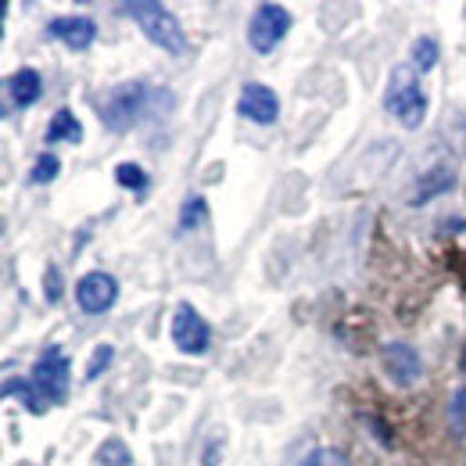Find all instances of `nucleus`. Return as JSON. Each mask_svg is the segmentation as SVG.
Segmentation results:
<instances>
[{
    "instance_id": "f257e3e1",
    "label": "nucleus",
    "mask_w": 466,
    "mask_h": 466,
    "mask_svg": "<svg viewBox=\"0 0 466 466\" xmlns=\"http://www.w3.org/2000/svg\"><path fill=\"white\" fill-rule=\"evenodd\" d=\"M118 15H129L137 25H140V33L155 44V47H162L166 55H183L187 51V33H183V25L176 22V15L169 7H162V4H151V0H133V4H118Z\"/></svg>"
},
{
    "instance_id": "f03ea898",
    "label": "nucleus",
    "mask_w": 466,
    "mask_h": 466,
    "mask_svg": "<svg viewBox=\"0 0 466 466\" xmlns=\"http://www.w3.org/2000/svg\"><path fill=\"white\" fill-rule=\"evenodd\" d=\"M384 108L406 129H416L427 118V94L420 90L416 68H409V65L391 68V79H388V90H384Z\"/></svg>"
},
{
    "instance_id": "7ed1b4c3",
    "label": "nucleus",
    "mask_w": 466,
    "mask_h": 466,
    "mask_svg": "<svg viewBox=\"0 0 466 466\" xmlns=\"http://www.w3.org/2000/svg\"><path fill=\"white\" fill-rule=\"evenodd\" d=\"M147 97H151L147 83H140V79L118 83V86H112V90L97 101V116H101V122H105L112 133H126V129H133L137 118L147 112Z\"/></svg>"
},
{
    "instance_id": "20e7f679",
    "label": "nucleus",
    "mask_w": 466,
    "mask_h": 466,
    "mask_svg": "<svg viewBox=\"0 0 466 466\" xmlns=\"http://www.w3.org/2000/svg\"><path fill=\"white\" fill-rule=\"evenodd\" d=\"M291 29V15L280 4H258L248 22V44L255 55H269Z\"/></svg>"
},
{
    "instance_id": "39448f33",
    "label": "nucleus",
    "mask_w": 466,
    "mask_h": 466,
    "mask_svg": "<svg viewBox=\"0 0 466 466\" xmlns=\"http://www.w3.org/2000/svg\"><path fill=\"white\" fill-rule=\"evenodd\" d=\"M68 377H72V366H68V355L58 345H51V349L36 359V366H33V384L47 399V406H61L65 402Z\"/></svg>"
},
{
    "instance_id": "423d86ee",
    "label": "nucleus",
    "mask_w": 466,
    "mask_h": 466,
    "mask_svg": "<svg viewBox=\"0 0 466 466\" xmlns=\"http://www.w3.org/2000/svg\"><path fill=\"white\" fill-rule=\"evenodd\" d=\"M169 334H173V345L183 351V355H201V351H208V341H212L208 323H205L201 312L190 309V305H179V309H176Z\"/></svg>"
},
{
    "instance_id": "0eeeda50",
    "label": "nucleus",
    "mask_w": 466,
    "mask_h": 466,
    "mask_svg": "<svg viewBox=\"0 0 466 466\" xmlns=\"http://www.w3.org/2000/svg\"><path fill=\"white\" fill-rule=\"evenodd\" d=\"M116 298H118V280L108 277V273H101V269L86 273V277L76 284V301H79V309H83L86 316L108 312V309L116 305Z\"/></svg>"
},
{
    "instance_id": "6e6552de",
    "label": "nucleus",
    "mask_w": 466,
    "mask_h": 466,
    "mask_svg": "<svg viewBox=\"0 0 466 466\" xmlns=\"http://www.w3.org/2000/svg\"><path fill=\"white\" fill-rule=\"evenodd\" d=\"M380 366H384L388 380L399 384V388H412L420 380V373H423V362H420L416 349L402 345V341H391V345L380 349Z\"/></svg>"
},
{
    "instance_id": "1a4fd4ad",
    "label": "nucleus",
    "mask_w": 466,
    "mask_h": 466,
    "mask_svg": "<svg viewBox=\"0 0 466 466\" xmlns=\"http://www.w3.org/2000/svg\"><path fill=\"white\" fill-rule=\"evenodd\" d=\"M47 36H51V40H61V44L72 47V51H86V47L97 40V22L86 18V15H61V18H51V22H47Z\"/></svg>"
},
{
    "instance_id": "9d476101",
    "label": "nucleus",
    "mask_w": 466,
    "mask_h": 466,
    "mask_svg": "<svg viewBox=\"0 0 466 466\" xmlns=\"http://www.w3.org/2000/svg\"><path fill=\"white\" fill-rule=\"evenodd\" d=\"M237 112L244 118H251V122H258V126H269V122H277V116H280V97L269 86H262V83H248L240 90Z\"/></svg>"
},
{
    "instance_id": "9b49d317",
    "label": "nucleus",
    "mask_w": 466,
    "mask_h": 466,
    "mask_svg": "<svg viewBox=\"0 0 466 466\" xmlns=\"http://www.w3.org/2000/svg\"><path fill=\"white\" fill-rule=\"evenodd\" d=\"M452 183H456V166H449V162H434L427 173H420L416 187H412L409 205H427V201H434L438 194H445Z\"/></svg>"
},
{
    "instance_id": "f8f14e48",
    "label": "nucleus",
    "mask_w": 466,
    "mask_h": 466,
    "mask_svg": "<svg viewBox=\"0 0 466 466\" xmlns=\"http://www.w3.org/2000/svg\"><path fill=\"white\" fill-rule=\"evenodd\" d=\"M7 90H11V101H15L18 108H29V105L40 101V94H44V79H40L36 68H18V72L7 79Z\"/></svg>"
},
{
    "instance_id": "ddd939ff",
    "label": "nucleus",
    "mask_w": 466,
    "mask_h": 466,
    "mask_svg": "<svg viewBox=\"0 0 466 466\" xmlns=\"http://www.w3.org/2000/svg\"><path fill=\"white\" fill-rule=\"evenodd\" d=\"M4 395H7V399H22L29 412H47V399L36 391V384H33V380L7 377V380H4Z\"/></svg>"
},
{
    "instance_id": "4468645a",
    "label": "nucleus",
    "mask_w": 466,
    "mask_h": 466,
    "mask_svg": "<svg viewBox=\"0 0 466 466\" xmlns=\"http://www.w3.org/2000/svg\"><path fill=\"white\" fill-rule=\"evenodd\" d=\"M58 140H68V144L83 140V126H79V118L72 116L68 108H61L58 116L51 118V126H47V144H58Z\"/></svg>"
},
{
    "instance_id": "2eb2a0df",
    "label": "nucleus",
    "mask_w": 466,
    "mask_h": 466,
    "mask_svg": "<svg viewBox=\"0 0 466 466\" xmlns=\"http://www.w3.org/2000/svg\"><path fill=\"white\" fill-rule=\"evenodd\" d=\"M97 463L101 466H129L133 463V452H129L118 438H108V441L97 449Z\"/></svg>"
},
{
    "instance_id": "dca6fc26",
    "label": "nucleus",
    "mask_w": 466,
    "mask_h": 466,
    "mask_svg": "<svg viewBox=\"0 0 466 466\" xmlns=\"http://www.w3.org/2000/svg\"><path fill=\"white\" fill-rule=\"evenodd\" d=\"M116 183H118V187H126V190H137V194H144L151 179H147V173H144L140 166H133V162H122V166L116 169Z\"/></svg>"
},
{
    "instance_id": "f3484780",
    "label": "nucleus",
    "mask_w": 466,
    "mask_h": 466,
    "mask_svg": "<svg viewBox=\"0 0 466 466\" xmlns=\"http://www.w3.org/2000/svg\"><path fill=\"white\" fill-rule=\"evenodd\" d=\"M434 65H438V44H434L431 36L416 40V44H412V68H416V72H431Z\"/></svg>"
},
{
    "instance_id": "a211bd4d",
    "label": "nucleus",
    "mask_w": 466,
    "mask_h": 466,
    "mask_svg": "<svg viewBox=\"0 0 466 466\" xmlns=\"http://www.w3.org/2000/svg\"><path fill=\"white\" fill-rule=\"evenodd\" d=\"M205 219H208V205H205L201 194H194V198L183 205V212H179V227H183V230H194V227H201Z\"/></svg>"
},
{
    "instance_id": "6ab92c4d",
    "label": "nucleus",
    "mask_w": 466,
    "mask_h": 466,
    "mask_svg": "<svg viewBox=\"0 0 466 466\" xmlns=\"http://www.w3.org/2000/svg\"><path fill=\"white\" fill-rule=\"evenodd\" d=\"M58 173H61V162L55 155L44 151V155L33 162V169H29V183H36V187H40V183H51V179H58Z\"/></svg>"
},
{
    "instance_id": "aec40b11",
    "label": "nucleus",
    "mask_w": 466,
    "mask_h": 466,
    "mask_svg": "<svg viewBox=\"0 0 466 466\" xmlns=\"http://www.w3.org/2000/svg\"><path fill=\"white\" fill-rule=\"evenodd\" d=\"M449 427L456 434H466V388H460L452 395V402H449Z\"/></svg>"
},
{
    "instance_id": "412c9836",
    "label": "nucleus",
    "mask_w": 466,
    "mask_h": 466,
    "mask_svg": "<svg viewBox=\"0 0 466 466\" xmlns=\"http://www.w3.org/2000/svg\"><path fill=\"white\" fill-rule=\"evenodd\" d=\"M301 466H349V460H345L338 449H312V452L301 460Z\"/></svg>"
},
{
    "instance_id": "4be33fe9",
    "label": "nucleus",
    "mask_w": 466,
    "mask_h": 466,
    "mask_svg": "<svg viewBox=\"0 0 466 466\" xmlns=\"http://www.w3.org/2000/svg\"><path fill=\"white\" fill-rule=\"evenodd\" d=\"M112 359H116V349H112V345H97L94 355H90V366H86V380H97L101 370H108Z\"/></svg>"
},
{
    "instance_id": "5701e85b",
    "label": "nucleus",
    "mask_w": 466,
    "mask_h": 466,
    "mask_svg": "<svg viewBox=\"0 0 466 466\" xmlns=\"http://www.w3.org/2000/svg\"><path fill=\"white\" fill-rule=\"evenodd\" d=\"M44 291L51 301H58L61 298V277H58V266H47V277H44Z\"/></svg>"
},
{
    "instance_id": "b1692460",
    "label": "nucleus",
    "mask_w": 466,
    "mask_h": 466,
    "mask_svg": "<svg viewBox=\"0 0 466 466\" xmlns=\"http://www.w3.org/2000/svg\"><path fill=\"white\" fill-rule=\"evenodd\" d=\"M460 370L466 373V345H463V355H460Z\"/></svg>"
}]
</instances>
